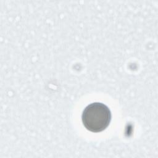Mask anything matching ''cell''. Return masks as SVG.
<instances>
[{"label":"cell","mask_w":158,"mask_h":158,"mask_svg":"<svg viewBox=\"0 0 158 158\" xmlns=\"http://www.w3.org/2000/svg\"><path fill=\"white\" fill-rule=\"evenodd\" d=\"M111 112L104 104L94 102L88 104L83 110L81 121L86 130L99 133L106 130L111 121Z\"/></svg>","instance_id":"6da1fadb"}]
</instances>
